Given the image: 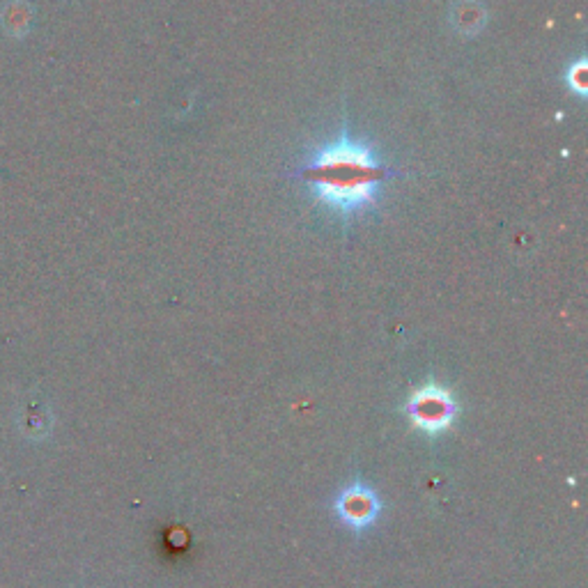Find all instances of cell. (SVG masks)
Here are the masks:
<instances>
[{"instance_id":"cell-4","label":"cell","mask_w":588,"mask_h":588,"mask_svg":"<svg viewBox=\"0 0 588 588\" xmlns=\"http://www.w3.org/2000/svg\"><path fill=\"white\" fill-rule=\"evenodd\" d=\"M568 85L575 92H579V95H584L586 92V65L584 63H577V65L570 67Z\"/></svg>"},{"instance_id":"cell-3","label":"cell","mask_w":588,"mask_h":588,"mask_svg":"<svg viewBox=\"0 0 588 588\" xmlns=\"http://www.w3.org/2000/svg\"><path fill=\"white\" fill-rule=\"evenodd\" d=\"M336 510L345 520V524L354 526V529H363V526H368L377 517L379 504L373 492L357 485L336 501Z\"/></svg>"},{"instance_id":"cell-2","label":"cell","mask_w":588,"mask_h":588,"mask_svg":"<svg viewBox=\"0 0 588 588\" xmlns=\"http://www.w3.org/2000/svg\"><path fill=\"white\" fill-rule=\"evenodd\" d=\"M407 412L416 428L435 435V432L446 430L451 425L458 407H455L453 398L448 396V391L439 389V386H423L409 400Z\"/></svg>"},{"instance_id":"cell-1","label":"cell","mask_w":588,"mask_h":588,"mask_svg":"<svg viewBox=\"0 0 588 588\" xmlns=\"http://www.w3.org/2000/svg\"><path fill=\"white\" fill-rule=\"evenodd\" d=\"M384 175V166L373 154L352 141H340L327 147L304 170L306 180L315 184L317 196L343 214L366 207Z\"/></svg>"}]
</instances>
